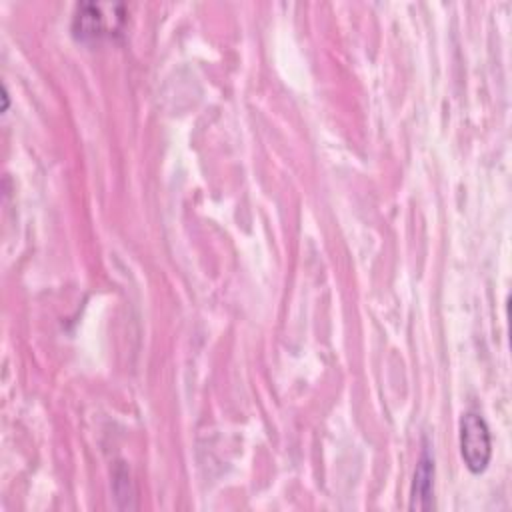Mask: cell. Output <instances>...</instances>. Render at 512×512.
Here are the masks:
<instances>
[{
  "mask_svg": "<svg viewBox=\"0 0 512 512\" xmlns=\"http://www.w3.org/2000/svg\"><path fill=\"white\" fill-rule=\"evenodd\" d=\"M124 8L120 4L82 2L76 6L72 30L80 40H96L112 36L124 22Z\"/></svg>",
  "mask_w": 512,
  "mask_h": 512,
  "instance_id": "1",
  "label": "cell"
},
{
  "mask_svg": "<svg viewBox=\"0 0 512 512\" xmlns=\"http://www.w3.org/2000/svg\"><path fill=\"white\" fill-rule=\"evenodd\" d=\"M460 454L472 474L486 470L492 456V440L488 424L482 416L466 412L460 420Z\"/></svg>",
  "mask_w": 512,
  "mask_h": 512,
  "instance_id": "2",
  "label": "cell"
},
{
  "mask_svg": "<svg viewBox=\"0 0 512 512\" xmlns=\"http://www.w3.org/2000/svg\"><path fill=\"white\" fill-rule=\"evenodd\" d=\"M434 498V458L424 448L414 470L410 490V510H430Z\"/></svg>",
  "mask_w": 512,
  "mask_h": 512,
  "instance_id": "3",
  "label": "cell"
}]
</instances>
